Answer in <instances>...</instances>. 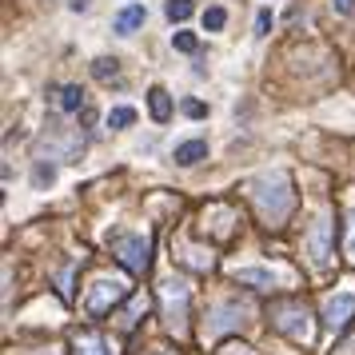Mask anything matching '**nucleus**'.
Returning <instances> with one entry per match:
<instances>
[{"mask_svg":"<svg viewBox=\"0 0 355 355\" xmlns=\"http://www.w3.org/2000/svg\"><path fill=\"white\" fill-rule=\"evenodd\" d=\"M227 355H252V347H227Z\"/></svg>","mask_w":355,"mask_h":355,"instance_id":"nucleus-26","label":"nucleus"},{"mask_svg":"<svg viewBox=\"0 0 355 355\" xmlns=\"http://www.w3.org/2000/svg\"><path fill=\"white\" fill-rule=\"evenodd\" d=\"M243 315H248V307L236 304V300L216 304V311H211V323H208V336H220V331H227V327H240Z\"/></svg>","mask_w":355,"mask_h":355,"instance_id":"nucleus-8","label":"nucleus"},{"mask_svg":"<svg viewBox=\"0 0 355 355\" xmlns=\"http://www.w3.org/2000/svg\"><path fill=\"white\" fill-rule=\"evenodd\" d=\"M176 164H184V168H192V164H200V160H208V144L204 140H184V144H176Z\"/></svg>","mask_w":355,"mask_h":355,"instance_id":"nucleus-11","label":"nucleus"},{"mask_svg":"<svg viewBox=\"0 0 355 355\" xmlns=\"http://www.w3.org/2000/svg\"><path fill=\"white\" fill-rule=\"evenodd\" d=\"M307 256H311L315 268H323V263L331 259V220H327L323 211L311 220V227H307Z\"/></svg>","mask_w":355,"mask_h":355,"instance_id":"nucleus-6","label":"nucleus"},{"mask_svg":"<svg viewBox=\"0 0 355 355\" xmlns=\"http://www.w3.org/2000/svg\"><path fill=\"white\" fill-rule=\"evenodd\" d=\"M184 112H188V116H196V120H200V116L208 112V108H204L200 100H184Z\"/></svg>","mask_w":355,"mask_h":355,"instance_id":"nucleus-23","label":"nucleus"},{"mask_svg":"<svg viewBox=\"0 0 355 355\" xmlns=\"http://www.w3.org/2000/svg\"><path fill=\"white\" fill-rule=\"evenodd\" d=\"M343 252H347V259H355V208L347 211V240H343Z\"/></svg>","mask_w":355,"mask_h":355,"instance_id":"nucleus-20","label":"nucleus"},{"mask_svg":"<svg viewBox=\"0 0 355 355\" xmlns=\"http://www.w3.org/2000/svg\"><path fill=\"white\" fill-rule=\"evenodd\" d=\"M52 180H56V168L40 160V164L33 168V184H36V188H52Z\"/></svg>","mask_w":355,"mask_h":355,"instance_id":"nucleus-18","label":"nucleus"},{"mask_svg":"<svg viewBox=\"0 0 355 355\" xmlns=\"http://www.w3.org/2000/svg\"><path fill=\"white\" fill-rule=\"evenodd\" d=\"M352 315H355V295L352 291H339V295H327V300H323V323H327L331 331H343Z\"/></svg>","mask_w":355,"mask_h":355,"instance_id":"nucleus-7","label":"nucleus"},{"mask_svg":"<svg viewBox=\"0 0 355 355\" xmlns=\"http://www.w3.org/2000/svg\"><path fill=\"white\" fill-rule=\"evenodd\" d=\"M168 20H188L192 17V0H168Z\"/></svg>","mask_w":355,"mask_h":355,"instance_id":"nucleus-19","label":"nucleus"},{"mask_svg":"<svg viewBox=\"0 0 355 355\" xmlns=\"http://www.w3.org/2000/svg\"><path fill=\"white\" fill-rule=\"evenodd\" d=\"M272 323L288 339H295V343H311V315H307V307H300V304H275L272 307Z\"/></svg>","mask_w":355,"mask_h":355,"instance_id":"nucleus-4","label":"nucleus"},{"mask_svg":"<svg viewBox=\"0 0 355 355\" xmlns=\"http://www.w3.org/2000/svg\"><path fill=\"white\" fill-rule=\"evenodd\" d=\"M224 24H227V12L220 8V4H211L208 12H204V28H208V33H220Z\"/></svg>","mask_w":355,"mask_h":355,"instance_id":"nucleus-17","label":"nucleus"},{"mask_svg":"<svg viewBox=\"0 0 355 355\" xmlns=\"http://www.w3.org/2000/svg\"><path fill=\"white\" fill-rule=\"evenodd\" d=\"M284 275L272 272V268H236V284H248V288H275Z\"/></svg>","mask_w":355,"mask_h":355,"instance_id":"nucleus-10","label":"nucleus"},{"mask_svg":"<svg viewBox=\"0 0 355 355\" xmlns=\"http://www.w3.org/2000/svg\"><path fill=\"white\" fill-rule=\"evenodd\" d=\"M252 200H256L259 216H263L272 227H279L291 216V208H295L291 176H288V172H279V168H275V172H263V176L252 184Z\"/></svg>","mask_w":355,"mask_h":355,"instance_id":"nucleus-1","label":"nucleus"},{"mask_svg":"<svg viewBox=\"0 0 355 355\" xmlns=\"http://www.w3.org/2000/svg\"><path fill=\"white\" fill-rule=\"evenodd\" d=\"M148 20V8L140 4V0H132V4H124L120 12H116V20H112V28H116V36H132L140 24Z\"/></svg>","mask_w":355,"mask_h":355,"instance_id":"nucleus-9","label":"nucleus"},{"mask_svg":"<svg viewBox=\"0 0 355 355\" xmlns=\"http://www.w3.org/2000/svg\"><path fill=\"white\" fill-rule=\"evenodd\" d=\"M124 295H128V284H124V279H96V284L88 288V295H84V307H88L92 315H104V311H112Z\"/></svg>","mask_w":355,"mask_h":355,"instance_id":"nucleus-5","label":"nucleus"},{"mask_svg":"<svg viewBox=\"0 0 355 355\" xmlns=\"http://www.w3.org/2000/svg\"><path fill=\"white\" fill-rule=\"evenodd\" d=\"M60 108H64V112H80L84 108V92L76 84H64V88H60Z\"/></svg>","mask_w":355,"mask_h":355,"instance_id":"nucleus-14","label":"nucleus"},{"mask_svg":"<svg viewBox=\"0 0 355 355\" xmlns=\"http://www.w3.org/2000/svg\"><path fill=\"white\" fill-rule=\"evenodd\" d=\"M331 4H336V12H352L355 0H331Z\"/></svg>","mask_w":355,"mask_h":355,"instance_id":"nucleus-24","label":"nucleus"},{"mask_svg":"<svg viewBox=\"0 0 355 355\" xmlns=\"http://www.w3.org/2000/svg\"><path fill=\"white\" fill-rule=\"evenodd\" d=\"M188 300H192V291L188 284L172 275V279H164L160 284V307H164V323L172 327V331H184V320H188Z\"/></svg>","mask_w":355,"mask_h":355,"instance_id":"nucleus-3","label":"nucleus"},{"mask_svg":"<svg viewBox=\"0 0 355 355\" xmlns=\"http://www.w3.org/2000/svg\"><path fill=\"white\" fill-rule=\"evenodd\" d=\"M72 12H88V0H72Z\"/></svg>","mask_w":355,"mask_h":355,"instance_id":"nucleus-25","label":"nucleus"},{"mask_svg":"<svg viewBox=\"0 0 355 355\" xmlns=\"http://www.w3.org/2000/svg\"><path fill=\"white\" fill-rule=\"evenodd\" d=\"M108 248L112 256L128 268V272H148V259H152V236L136 232V227H112L108 232Z\"/></svg>","mask_w":355,"mask_h":355,"instance_id":"nucleus-2","label":"nucleus"},{"mask_svg":"<svg viewBox=\"0 0 355 355\" xmlns=\"http://www.w3.org/2000/svg\"><path fill=\"white\" fill-rule=\"evenodd\" d=\"M132 124H136V112H132V108H124V104L108 112V128H132Z\"/></svg>","mask_w":355,"mask_h":355,"instance_id":"nucleus-16","label":"nucleus"},{"mask_svg":"<svg viewBox=\"0 0 355 355\" xmlns=\"http://www.w3.org/2000/svg\"><path fill=\"white\" fill-rule=\"evenodd\" d=\"M76 355H108V343L96 331H80L76 336Z\"/></svg>","mask_w":355,"mask_h":355,"instance_id":"nucleus-13","label":"nucleus"},{"mask_svg":"<svg viewBox=\"0 0 355 355\" xmlns=\"http://www.w3.org/2000/svg\"><path fill=\"white\" fill-rule=\"evenodd\" d=\"M148 108H152V120H160V124L172 120V96H168L164 88H152V92H148Z\"/></svg>","mask_w":355,"mask_h":355,"instance_id":"nucleus-12","label":"nucleus"},{"mask_svg":"<svg viewBox=\"0 0 355 355\" xmlns=\"http://www.w3.org/2000/svg\"><path fill=\"white\" fill-rule=\"evenodd\" d=\"M92 76H96V80H120V64H116V60H108V56H100L96 64H92Z\"/></svg>","mask_w":355,"mask_h":355,"instance_id":"nucleus-15","label":"nucleus"},{"mask_svg":"<svg viewBox=\"0 0 355 355\" xmlns=\"http://www.w3.org/2000/svg\"><path fill=\"white\" fill-rule=\"evenodd\" d=\"M268 28H272V12L263 8V12L256 17V36H268Z\"/></svg>","mask_w":355,"mask_h":355,"instance_id":"nucleus-22","label":"nucleus"},{"mask_svg":"<svg viewBox=\"0 0 355 355\" xmlns=\"http://www.w3.org/2000/svg\"><path fill=\"white\" fill-rule=\"evenodd\" d=\"M172 49H180V52H196V36H192V33H172Z\"/></svg>","mask_w":355,"mask_h":355,"instance_id":"nucleus-21","label":"nucleus"}]
</instances>
